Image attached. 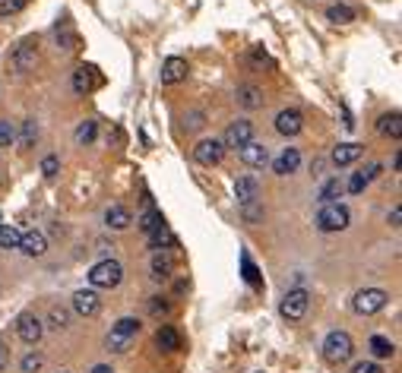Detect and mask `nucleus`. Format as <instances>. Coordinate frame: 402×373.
Listing matches in <instances>:
<instances>
[{"label": "nucleus", "instance_id": "nucleus-18", "mask_svg": "<svg viewBox=\"0 0 402 373\" xmlns=\"http://www.w3.org/2000/svg\"><path fill=\"white\" fill-rule=\"evenodd\" d=\"M171 269H174V257L168 250H156V257L149 262V275L156 282H168L171 279Z\"/></svg>", "mask_w": 402, "mask_h": 373}, {"label": "nucleus", "instance_id": "nucleus-38", "mask_svg": "<svg viewBox=\"0 0 402 373\" xmlns=\"http://www.w3.org/2000/svg\"><path fill=\"white\" fill-rule=\"evenodd\" d=\"M57 171H61V158H57V155H45V158H41V174H45V178H54Z\"/></svg>", "mask_w": 402, "mask_h": 373}, {"label": "nucleus", "instance_id": "nucleus-24", "mask_svg": "<svg viewBox=\"0 0 402 373\" xmlns=\"http://www.w3.org/2000/svg\"><path fill=\"white\" fill-rule=\"evenodd\" d=\"M380 171H383V168H380V165H371L368 171H355L352 178H348V193H361V190L368 187V184L377 178Z\"/></svg>", "mask_w": 402, "mask_h": 373}, {"label": "nucleus", "instance_id": "nucleus-26", "mask_svg": "<svg viewBox=\"0 0 402 373\" xmlns=\"http://www.w3.org/2000/svg\"><path fill=\"white\" fill-rule=\"evenodd\" d=\"M238 105L247 108V111H257V108L263 105V92L257 89V86H241L238 89Z\"/></svg>", "mask_w": 402, "mask_h": 373}, {"label": "nucleus", "instance_id": "nucleus-12", "mask_svg": "<svg viewBox=\"0 0 402 373\" xmlns=\"http://www.w3.org/2000/svg\"><path fill=\"white\" fill-rule=\"evenodd\" d=\"M187 61L184 57H168V61L162 63V86H178V83H184L187 79Z\"/></svg>", "mask_w": 402, "mask_h": 373}, {"label": "nucleus", "instance_id": "nucleus-27", "mask_svg": "<svg viewBox=\"0 0 402 373\" xmlns=\"http://www.w3.org/2000/svg\"><path fill=\"white\" fill-rule=\"evenodd\" d=\"M377 130H380L383 136H393V140H399V136H402V117H399V111H390V114L380 117Z\"/></svg>", "mask_w": 402, "mask_h": 373}, {"label": "nucleus", "instance_id": "nucleus-14", "mask_svg": "<svg viewBox=\"0 0 402 373\" xmlns=\"http://www.w3.org/2000/svg\"><path fill=\"white\" fill-rule=\"evenodd\" d=\"M298 168H301V152H298L295 145H285V149L279 152V158L273 162V171L279 174V178H285V174H295Z\"/></svg>", "mask_w": 402, "mask_h": 373}, {"label": "nucleus", "instance_id": "nucleus-3", "mask_svg": "<svg viewBox=\"0 0 402 373\" xmlns=\"http://www.w3.org/2000/svg\"><path fill=\"white\" fill-rule=\"evenodd\" d=\"M124 279V266L118 260H99L89 269V285L92 288H118Z\"/></svg>", "mask_w": 402, "mask_h": 373}, {"label": "nucleus", "instance_id": "nucleus-10", "mask_svg": "<svg viewBox=\"0 0 402 373\" xmlns=\"http://www.w3.org/2000/svg\"><path fill=\"white\" fill-rule=\"evenodd\" d=\"M276 130H279L282 136H298L304 130L301 111H295V108H282V111L276 114Z\"/></svg>", "mask_w": 402, "mask_h": 373}, {"label": "nucleus", "instance_id": "nucleus-16", "mask_svg": "<svg viewBox=\"0 0 402 373\" xmlns=\"http://www.w3.org/2000/svg\"><path fill=\"white\" fill-rule=\"evenodd\" d=\"M19 250L26 253V257H45L48 253V240L41 231H23V237H19Z\"/></svg>", "mask_w": 402, "mask_h": 373}, {"label": "nucleus", "instance_id": "nucleus-29", "mask_svg": "<svg viewBox=\"0 0 402 373\" xmlns=\"http://www.w3.org/2000/svg\"><path fill=\"white\" fill-rule=\"evenodd\" d=\"M326 19L330 23H336V26H348L355 19V10L348 4H333L330 10H326Z\"/></svg>", "mask_w": 402, "mask_h": 373}, {"label": "nucleus", "instance_id": "nucleus-5", "mask_svg": "<svg viewBox=\"0 0 402 373\" xmlns=\"http://www.w3.org/2000/svg\"><path fill=\"white\" fill-rule=\"evenodd\" d=\"M308 307H311V295L304 288H291L288 295L282 297V304H279V313L288 323H301L304 317H308Z\"/></svg>", "mask_w": 402, "mask_h": 373}, {"label": "nucleus", "instance_id": "nucleus-36", "mask_svg": "<svg viewBox=\"0 0 402 373\" xmlns=\"http://www.w3.org/2000/svg\"><path fill=\"white\" fill-rule=\"evenodd\" d=\"M16 143V130H13L10 121H0V149H10Z\"/></svg>", "mask_w": 402, "mask_h": 373}, {"label": "nucleus", "instance_id": "nucleus-44", "mask_svg": "<svg viewBox=\"0 0 402 373\" xmlns=\"http://www.w3.org/2000/svg\"><path fill=\"white\" fill-rule=\"evenodd\" d=\"M89 373H114V370H111V367H105V364H95V367H92Z\"/></svg>", "mask_w": 402, "mask_h": 373}, {"label": "nucleus", "instance_id": "nucleus-9", "mask_svg": "<svg viewBox=\"0 0 402 373\" xmlns=\"http://www.w3.org/2000/svg\"><path fill=\"white\" fill-rule=\"evenodd\" d=\"M253 140V123L251 121H235V123H228V130H225V140L222 145L225 149H241V145H247Z\"/></svg>", "mask_w": 402, "mask_h": 373}, {"label": "nucleus", "instance_id": "nucleus-8", "mask_svg": "<svg viewBox=\"0 0 402 373\" xmlns=\"http://www.w3.org/2000/svg\"><path fill=\"white\" fill-rule=\"evenodd\" d=\"M16 332L26 345H39L41 335H45V326H41V320L35 317V313H23V317L16 320Z\"/></svg>", "mask_w": 402, "mask_h": 373}, {"label": "nucleus", "instance_id": "nucleus-15", "mask_svg": "<svg viewBox=\"0 0 402 373\" xmlns=\"http://www.w3.org/2000/svg\"><path fill=\"white\" fill-rule=\"evenodd\" d=\"M105 225L108 228H114V231L130 228V225H134V212L124 206V203H114V206L105 209Z\"/></svg>", "mask_w": 402, "mask_h": 373}, {"label": "nucleus", "instance_id": "nucleus-37", "mask_svg": "<svg viewBox=\"0 0 402 373\" xmlns=\"http://www.w3.org/2000/svg\"><path fill=\"white\" fill-rule=\"evenodd\" d=\"M41 364H45V357H41L39 351H35V354H26L23 357V373H39Z\"/></svg>", "mask_w": 402, "mask_h": 373}, {"label": "nucleus", "instance_id": "nucleus-43", "mask_svg": "<svg viewBox=\"0 0 402 373\" xmlns=\"http://www.w3.org/2000/svg\"><path fill=\"white\" fill-rule=\"evenodd\" d=\"M6 367V348H4V339H0V370Z\"/></svg>", "mask_w": 402, "mask_h": 373}, {"label": "nucleus", "instance_id": "nucleus-13", "mask_svg": "<svg viewBox=\"0 0 402 373\" xmlns=\"http://www.w3.org/2000/svg\"><path fill=\"white\" fill-rule=\"evenodd\" d=\"M238 155H241V162H244L247 168H263V165L269 162V149L263 143H257V140H251L247 145H241Z\"/></svg>", "mask_w": 402, "mask_h": 373}, {"label": "nucleus", "instance_id": "nucleus-25", "mask_svg": "<svg viewBox=\"0 0 402 373\" xmlns=\"http://www.w3.org/2000/svg\"><path fill=\"white\" fill-rule=\"evenodd\" d=\"M95 83H99V79H95V70L86 67V63H83V67H79L76 73H73V92H76V95H86Z\"/></svg>", "mask_w": 402, "mask_h": 373}, {"label": "nucleus", "instance_id": "nucleus-33", "mask_svg": "<svg viewBox=\"0 0 402 373\" xmlns=\"http://www.w3.org/2000/svg\"><path fill=\"white\" fill-rule=\"evenodd\" d=\"M368 348H371V354L374 357H393V342L390 339H383V335H371V342H368Z\"/></svg>", "mask_w": 402, "mask_h": 373}, {"label": "nucleus", "instance_id": "nucleus-2", "mask_svg": "<svg viewBox=\"0 0 402 373\" xmlns=\"http://www.w3.org/2000/svg\"><path fill=\"white\" fill-rule=\"evenodd\" d=\"M348 222H352V212H348L346 203H326V206H320V212H317V228L326 234L346 231Z\"/></svg>", "mask_w": 402, "mask_h": 373}, {"label": "nucleus", "instance_id": "nucleus-42", "mask_svg": "<svg viewBox=\"0 0 402 373\" xmlns=\"http://www.w3.org/2000/svg\"><path fill=\"white\" fill-rule=\"evenodd\" d=\"M399 218H402V212L393 209V215H390V225H393V228H399Z\"/></svg>", "mask_w": 402, "mask_h": 373}, {"label": "nucleus", "instance_id": "nucleus-23", "mask_svg": "<svg viewBox=\"0 0 402 373\" xmlns=\"http://www.w3.org/2000/svg\"><path fill=\"white\" fill-rule=\"evenodd\" d=\"M156 345L162 348V351H181V345H184V342H181V332L174 326H162L156 332Z\"/></svg>", "mask_w": 402, "mask_h": 373}, {"label": "nucleus", "instance_id": "nucleus-34", "mask_svg": "<svg viewBox=\"0 0 402 373\" xmlns=\"http://www.w3.org/2000/svg\"><path fill=\"white\" fill-rule=\"evenodd\" d=\"M48 323H51V329H67L70 326V310H64V307H51Z\"/></svg>", "mask_w": 402, "mask_h": 373}, {"label": "nucleus", "instance_id": "nucleus-39", "mask_svg": "<svg viewBox=\"0 0 402 373\" xmlns=\"http://www.w3.org/2000/svg\"><path fill=\"white\" fill-rule=\"evenodd\" d=\"M241 262H244V279H247V282H251V285H253V288H257V285H260V279H257V269H253V262H251V257H247V253H244V257H241Z\"/></svg>", "mask_w": 402, "mask_h": 373}, {"label": "nucleus", "instance_id": "nucleus-4", "mask_svg": "<svg viewBox=\"0 0 402 373\" xmlns=\"http://www.w3.org/2000/svg\"><path fill=\"white\" fill-rule=\"evenodd\" d=\"M386 301H390V295L383 288H364L352 297V310L358 317H374V313H380L386 307Z\"/></svg>", "mask_w": 402, "mask_h": 373}, {"label": "nucleus", "instance_id": "nucleus-40", "mask_svg": "<svg viewBox=\"0 0 402 373\" xmlns=\"http://www.w3.org/2000/svg\"><path fill=\"white\" fill-rule=\"evenodd\" d=\"M203 123H206V121H203V114H200V111H194V114H187V117H184V127H187V130H200Z\"/></svg>", "mask_w": 402, "mask_h": 373}, {"label": "nucleus", "instance_id": "nucleus-31", "mask_svg": "<svg viewBox=\"0 0 402 373\" xmlns=\"http://www.w3.org/2000/svg\"><path fill=\"white\" fill-rule=\"evenodd\" d=\"M339 196H342V180L339 178H333V180H326L323 187H320V206H326V203H339Z\"/></svg>", "mask_w": 402, "mask_h": 373}, {"label": "nucleus", "instance_id": "nucleus-35", "mask_svg": "<svg viewBox=\"0 0 402 373\" xmlns=\"http://www.w3.org/2000/svg\"><path fill=\"white\" fill-rule=\"evenodd\" d=\"M26 4H29V0H4V4H0V19L16 16L19 10H26Z\"/></svg>", "mask_w": 402, "mask_h": 373}, {"label": "nucleus", "instance_id": "nucleus-7", "mask_svg": "<svg viewBox=\"0 0 402 373\" xmlns=\"http://www.w3.org/2000/svg\"><path fill=\"white\" fill-rule=\"evenodd\" d=\"M10 61H13V70L16 73L35 70V63H39V45H35L32 39H26L23 45H16V51L10 54Z\"/></svg>", "mask_w": 402, "mask_h": 373}, {"label": "nucleus", "instance_id": "nucleus-22", "mask_svg": "<svg viewBox=\"0 0 402 373\" xmlns=\"http://www.w3.org/2000/svg\"><path fill=\"white\" fill-rule=\"evenodd\" d=\"M146 240H149L152 250H168V247H178V237H174V231L168 228V225H162L159 231L146 234Z\"/></svg>", "mask_w": 402, "mask_h": 373}, {"label": "nucleus", "instance_id": "nucleus-28", "mask_svg": "<svg viewBox=\"0 0 402 373\" xmlns=\"http://www.w3.org/2000/svg\"><path fill=\"white\" fill-rule=\"evenodd\" d=\"M19 237H23V231H19L16 225H4V222H0V250H16Z\"/></svg>", "mask_w": 402, "mask_h": 373}, {"label": "nucleus", "instance_id": "nucleus-46", "mask_svg": "<svg viewBox=\"0 0 402 373\" xmlns=\"http://www.w3.org/2000/svg\"><path fill=\"white\" fill-rule=\"evenodd\" d=\"M0 222H4V215H0Z\"/></svg>", "mask_w": 402, "mask_h": 373}, {"label": "nucleus", "instance_id": "nucleus-11", "mask_svg": "<svg viewBox=\"0 0 402 373\" xmlns=\"http://www.w3.org/2000/svg\"><path fill=\"white\" fill-rule=\"evenodd\" d=\"M73 310L79 313V317H95V313L101 310V297L95 295V288H83V291H76L73 295Z\"/></svg>", "mask_w": 402, "mask_h": 373}, {"label": "nucleus", "instance_id": "nucleus-45", "mask_svg": "<svg viewBox=\"0 0 402 373\" xmlns=\"http://www.w3.org/2000/svg\"><path fill=\"white\" fill-rule=\"evenodd\" d=\"M253 63H266V54H263V51L257 48V51H253Z\"/></svg>", "mask_w": 402, "mask_h": 373}, {"label": "nucleus", "instance_id": "nucleus-19", "mask_svg": "<svg viewBox=\"0 0 402 373\" xmlns=\"http://www.w3.org/2000/svg\"><path fill=\"white\" fill-rule=\"evenodd\" d=\"M235 196H238L241 206H251V203H257V196H260V184L253 178H238L235 180Z\"/></svg>", "mask_w": 402, "mask_h": 373}, {"label": "nucleus", "instance_id": "nucleus-20", "mask_svg": "<svg viewBox=\"0 0 402 373\" xmlns=\"http://www.w3.org/2000/svg\"><path fill=\"white\" fill-rule=\"evenodd\" d=\"M136 225H140V231H143V234H152V231H159V228H162V225H165V218H162V212H159V209L152 206L149 200H146V212L140 215V222H136Z\"/></svg>", "mask_w": 402, "mask_h": 373}, {"label": "nucleus", "instance_id": "nucleus-30", "mask_svg": "<svg viewBox=\"0 0 402 373\" xmlns=\"http://www.w3.org/2000/svg\"><path fill=\"white\" fill-rule=\"evenodd\" d=\"M35 140H39V123H35V117H26L16 143H19V149H29V145H35Z\"/></svg>", "mask_w": 402, "mask_h": 373}, {"label": "nucleus", "instance_id": "nucleus-6", "mask_svg": "<svg viewBox=\"0 0 402 373\" xmlns=\"http://www.w3.org/2000/svg\"><path fill=\"white\" fill-rule=\"evenodd\" d=\"M194 158H196V165H203V168H213L218 165L225 158V145L222 140H200L194 145Z\"/></svg>", "mask_w": 402, "mask_h": 373}, {"label": "nucleus", "instance_id": "nucleus-41", "mask_svg": "<svg viewBox=\"0 0 402 373\" xmlns=\"http://www.w3.org/2000/svg\"><path fill=\"white\" fill-rule=\"evenodd\" d=\"M352 373H383V370H380V364H374V361H361L352 367Z\"/></svg>", "mask_w": 402, "mask_h": 373}, {"label": "nucleus", "instance_id": "nucleus-32", "mask_svg": "<svg viewBox=\"0 0 402 373\" xmlns=\"http://www.w3.org/2000/svg\"><path fill=\"white\" fill-rule=\"evenodd\" d=\"M95 133H99V123H95V121H83L76 127V133H73V140H76V145H89L95 140Z\"/></svg>", "mask_w": 402, "mask_h": 373}, {"label": "nucleus", "instance_id": "nucleus-21", "mask_svg": "<svg viewBox=\"0 0 402 373\" xmlns=\"http://www.w3.org/2000/svg\"><path fill=\"white\" fill-rule=\"evenodd\" d=\"M134 339H136V335H130V332H124V329H114V326H111V332H108L105 345H108V351H114V354H124V351H130Z\"/></svg>", "mask_w": 402, "mask_h": 373}, {"label": "nucleus", "instance_id": "nucleus-1", "mask_svg": "<svg viewBox=\"0 0 402 373\" xmlns=\"http://www.w3.org/2000/svg\"><path fill=\"white\" fill-rule=\"evenodd\" d=\"M352 354H355V342H352V335L342 332V329H333V332L323 339V357L333 364V367L348 364Z\"/></svg>", "mask_w": 402, "mask_h": 373}, {"label": "nucleus", "instance_id": "nucleus-17", "mask_svg": "<svg viewBox=\"0 0 402 373\" xmlns=\"http://www.w3.org/2000/svg\"><path fill=\"white\" fill-rule=\"evenodd\" d=\"M361 155H364V145H358V143H339L333 149V165L336 168H348V165H355Z\"/></svg>", "mask_w": 402, "mask_h": 373}]
</instances>
